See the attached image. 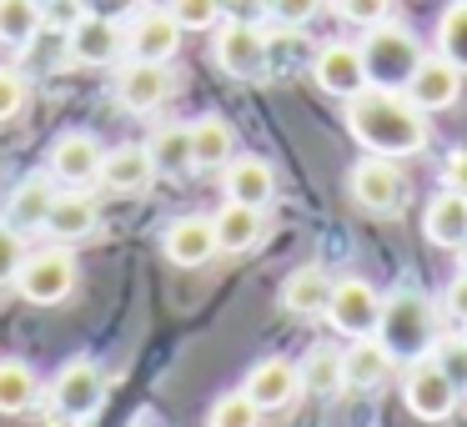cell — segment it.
Here are the masks:
<instances>
[{
  "mask_svg": "<svg viewBox=\"0 0 467 427\" xmlns=\"http://www.w3.org/2000/svg\"><path fill=\"white\" fill-rule=\"evenodd\" d=\"M51 402H56V412L71 417V422L96 417L101 402H106V372L91 362V357H71L51 382Z\"/></svg>",
  "mask_w": 467,
  "mask_h": 427,
  "instance_id": "cell-8",
  "label": "cell"
},
{
  "mask_svg": "<svg viewBox=\"0 0 467 427\" xmlns=\"http://www.w3.org/2000/svg\"><path fill=\"white\" fill-rule=\"evenodd\" d=\"M296 372H302V392H312V397H332V392H342V387H347L342 352H337V347H312Z\"/></svg>",
  "mask_w": 467,
  "mask_h": 427,
  "instance_id": "cell-29",
  "label": "cell"
},
{
  "mask_svg": "<svg viewBox=\"0 0 467 427\" xmlns=\"http://www.w3.org/2000/svg\"><path fill=\"white\" fill-rule=\"evenodd\" d=\"M312 81L322 86L327 96H337V101H352L357 91H367L362 46H347V41L322 46V51H317V61H312Z\"/></svg>",
  "mask_w": 467,
  "mask_h": 427,
  "instance_id": "cell-11",
  "label": "cell"
},
{
  "mask_svg": "<svg viewBox=\"0 0 467 427\" xmlns=\"http://www.w3.org/2000/svg\"><path fill=\"white\" fill-rule=\"evenodd\" d=\"M402 91H407V101L422 106V111H447V106L457 101V91H462V71H457L442 51L422 56V66L412 71V81H407Z\"/></svg>",
  "mask_w": 467,
  "mask_h": 427,
  "instance_id": "cell-15",
  "label": "cell"
},
{
  "mask_svg": "<svg viewBox=\"0 0 467 427\" xmlns=\"http://www.w3.org/2000/svg\"><path fill=\"white\" fill-rule=\"evenodd\" d=\"M41 26H46L41 0H0V41L5 46H26Z\"/></svg>",
  "mask_w": 467,
  "mask_h": 427,
  "instance_id": "cell-30",
  "label": "cell"
},
{
  "mask_svg": "<svg viewBox=\"0 0 467 427\" xmlns=\"http://www.w3.org/2000/svg\"><path fill=\"white\" fill-rule=\"evenodd\" d=\"M21 106H26V76L11 71V66H0V121L21 116Z\"/></svg>",
  "mask_w": 467,
  "mask_h": 427,
  "instance_id": "cell-37",
  "label": "cell"
},
{
  "mask_svg": "<svg viewBox=\"0 0 467 427\" xmlns=\"http://www.w3.org/2000/svg\"><path fill=\"white\" fill-rule=\"evenodd\" d=\"M222 16L226 21H262L266 0H222Z\"/></svg>",
  "mask_w": 467,
  "mask_h": 427,
  "instance_id": "cell-41",
  "label": "cell"
},
{
  "mask_svg": "<svg viewBox=\"0 0 467 427\" xmlns=\"http://www.w3.org/2000/svg\"><path fill=\"white\" fill-rule=\"evenodd\" d=\"M161 252L176 266H206L216 256V226L212 216H176L161 236Z\"/></svg>",
  "mask_w": 467,
  "mask_h": 427,
  "instance_id": "cell-17",
  "label": "cell"
},
{
  "mask_svg": "<svg viewBox=\"0 0 467 427\" xmlns=\"http://www.w3.org/2000/svg\"><path fill=\"white\" fill-rule=\"evenodd\" d=\"M402 402H407V412L422 417V422H447V417L457 412V387L432 357H417V362H407Z\"/></svg>",
  "mask_w": 467,
  "mask_h": 427,
  "instance_id": "cell-7",
  "label": "cell"
},
{
  "mask_svg": "<svg viewBox=\"0 0 467 427\" xmlns=\"http://www.w3.org/2000/svg\"><path fill=\"white\" fill-rule=\"evenodd\" d=\"M182 51V21L171 11H136L126 31V56L131 61H171Z\"/></svg>",
  "mask_w": 467,
  "mask_h": 427,
  "instance_id": "cell-14",
  "label": "cell"
},
{
  "mask_svg": "<svg viewBox=\"0 0 467 427\" xmlns=\"http://www.w3.org/2000/svg\"><path fill=\"white\" fill-rule=\"evenodd\" d=\"M81 11L106 16V21H131V16L141 11V0H81Z\"/></svg>",
  "mask_w": 467,
  "mask_h": 427,
  "instance_id": "cell-39",
  "label": "cell"
},
{
  "mask_svg": "<svg viewBox=\"0 0 467 427\" xmlns=\"http://www.w3.org/2000/svg\"><path fill=\"white\" fill-rule=\"evenodd\" d=\"M437 51L467 76V0H452L442 11V21H437Z\"/></svg>",
  "mask_w": 467,
  "mask_h": 427,
  "instance_id": "cell-31",
  "label": "cell"
},
{
  "mask_svg": "<svg viewBox=\"0 0 467 427\" xmlns=\"http://www.w3.org/2000/svg\"><path fill=\"white\" fill-rule=\"evenodd\" d=\"M16 292L31 307H56L76 292V256L66 246H41V252L26 256L21 276H16Z\"/></svg>",
  "mask_w": 467,
  "mask_h": 427,
  "instance_id": "cell-4",
  "label": "cell"
},
{
  "mask_svg": "<svg viewBox=\"0 0 467 427\" xmlns=\"http://www.w3.org/2000/svg\"><path fill=\"white\" fill-rule=\"evenodd\" d=\"M26 256H31V246H26V232L11 222H0V286H16V276H21Z\"/></svg>",
  "mask_w": 467,
  "mask_h": 427,
  "instance_id": "cell-33",
  "label": "cell"
},
{
  "mask_svg": "<svg viewBox=\"0 0 467 427\" xmlns=\"http://www.w3.org/2000/svg\"><path fill=\"white\" fill-rule=\"evenodd\" d=\"M146 151H151V161H156L161 176L196 172V161H192V126H161V131L146 141Z\"/></svg>",
  "mask_w": 467,
  "mask_h": 427,
  "instance_id": "cell-28",
  "label": "cell"
},
{
  "mask_svg": "<svg viewBox=\"0 0 467 427\" xmlns=\"http://www.w3.org/2000/svg\"><path fill=\"white\" fill-rule=\"evenodd\" d=\"M136 427H156V422H136Z\"/></svg>",
  "mask_w": 467,
  "mask_h": 427,
  "instance_id": "cell-45",
  "label": "cell"
},
{
  "mask_svg": "<svg viewBox=\"0 0 467 427\" xmlns=\"http://www.w3.org/2000/svg\"><path fill=\"white\" fill-rule=\"evenodd\" d=\"M317 11H322V0H266V16L282 26H306Z\"/></svg>",
  "mask_w": 467,
  "mask_h": 427,
  "instance_id": "cell-38",
  "label": "cell"
},
{
  "mask_svg": "<svg viewBox=\"0 0 467 427\" xmlns=\"http://www.w3.org/2000/svg\"><path fill=\"white\" fill-rule=\"evenodd\" d=\"M432 362L452 377L457 392H467V337H447V342L432 347Z\"/></svg>",
  "mask_w": 467,
  "mask_h": 427,
  "instance_id": "cell-35",
  "label": "cell"
},
{
  "mask_svg": "<svg viewBox=\"0 0 467 427\" xmlns=\"http://www.w3.org/2000/svg\"><path fill=\"white\" fill-rule=\"evenodd\" d=\"M56 196H61L56 176H26L11 192V202H5V222L21 226V232H46V216H51Z\"/></svg>",
  "mask_w": 467,
  "mask_h": 427,
  "instance_id": "cell-22",
  "label": "cell"
},
{
  "mask_svg": "<svg viewBox=\"0 0 467 427\" xmlns=\"http://www.w3.org/2000/svg\"><path fill=\"white\" fill-rule=\"evenodd\" d=\"M212 61L226 76H236V81H256L272 66V41H266V31L256 21H226L212 41Z\"/></svg>",
  "mask_w": 467,
  "mask_h": 427,
  "instance_id": "cell-5",
  "label": "cell"
},
{
  "mask_svg": "<svg viewBox=\"0 0 467 427\" xmlns=\"http://www.w3.org/2000/svg\"><path fill=\"white\" fill-rule=\"evenodd\" d=\"M36 397H41V382H36L31 362H21V357H0V412L5 417L31 412Z\"/></svg>",
  "mask_w": 467,
  "mask_h": 427,
  "instance_id": "cell-27",
  "label": "cell"
},
{
  "mask_svg": "<svg viewBox=\"0 0 467 427\" xmlns=\"http://www.w3.org/2000/svg\"><path fill=\"white\" fill-rule=\"evenodd\" d=\"M327 322L347 337H372L382 327V297L367 276H342L332 286V302H327Z\"/></svg>",
  "mask_w": 467,
  "mask_h": 427,
  "instance_id": "cell-9",
  "label": "cell"
},
{
  "mask_svg": "<svg viewBox=\"0 0 467 427\" xmlns=\"http://www.w3.org/2000/svg\"><path fill=\"white\" fill-rule=\"evenodd\" d=\"M171 16L182 21V31H212L222 21V0H171Z\"/></svg>",
  "mask_w": 467,
  "mask_h": 427,
  "instance_id": "cell-34",
  "label": "cell"
},
{
  "mask_svg": "<svg viewBox=\"0 0 467 427\" xmlns=\"http://www.w3.org/2000/svg\"><path fill=\"white\" fill-rule=\"evenodd\" d=\"M347 131L357 146H367L372 156H417L432 131H427V111L407 101V91H382L367 86L347 101Z\"/></svg>",
  "mask_w": 467,
  "mask_h": 427,
  "instance_id": "cell-1",
  "label": "cell"
},
{
  "mask_svg": "<svg viewBox=\"0 0 467 427\" xmlns=\"http://www.w3.org/2000/svg\"><path fill=\"white\" fill-rule=\"evenodd\" d=\"M392 362L397 357L382 347V337H352V347L342 352V377H347V387H357V392H372V387L387 382Z\"/></svg>",
  "mask_w": 467,
  "mask_h": 427,
  "instance_id": "cell-21",
  "label": "cell"
},
{
  "mask_svg": "<svg viewBox=\"0 0 467 427\" xmlns=\"http://www.w3.org/2000/svg\"><path fill=\"white\" fill-rule=\"evenodd\" d=\"M156 176H161V172H156V161H151L146 146H116V151H106V161H101V186H106V192H116V196L146 192Z\"/></svg>",
  "mask_w": 467,
  "mask_h": 427,
  "instance_id": "cell-18",
  "label": "cell"
},
{
  "mask_svg": "<svg viewBox=\"0 0 467 427\" xmlns=\"http://www.w3.org/2000/svg\"><path fill=\"white\" fill-rule=\"evenodd\" d=\"M347 186H352V202L362 206V212H372V216H392V212H402V202H407V176L397 172L392 156L367 151L362 161L352 166Z\"/></svg>",
  "mask_w": 467,
  "mask_h": 427,
  "instance_id": "cell-6",
  "label": "cell"
},
{
  "mask_svg": "<svg viewBox=\"0 0 467 427\" xmlns=\"http://www.w3.org/2000/svg\"><path fill=\"white\" fill-rule=\"evenodd\" d=\"M382 347L402 362H417V357H432L437 347V307L427 302L422 292H392L382 302Z\"/></svg>",
  "mask_w": 467,
  "mask_h": 427,
  "instance_id": "cell-2",
  "label": "cell"
},
{
  "mask_svg": "<svg viewBox=\"0 0 467 427\" xmlns=\"http://www.w3.org/2000/svg\"><path fill=\"white\" fill-rule=\"evenodd\" d=\"M96 226H101V212H96V202L86 192H61L56 206H51V216H46V232H51L61 246L96 236Z\"/></svg>",
  "mask_w": 467,
  "mask_h": 427,
  "instance_id": "cell-23",
  "label": "cell"
},
{
  "mask_svg": "<svg viewBox=\"0 0 467 427\" xmlns=\"http://www.w3.org/2000/svg\"><path fill=\"white\" fill-rule=\"evenodd\" d=\"M101 161H106L101 141L86 131H71L51 146V176L61 186H71V192H86L91 182H101Z\"/></svg>",
  "mask_w": 467,
  "mask_h": 427,
  "instance_id": "cell-13",
  "label": "cell"
},
{
  "mask_svg": "<svg viewBox=\"0 0 467 427\" xmlns=\"http://www.w3.org/2000/svg\"><path fill=\"white\" fill-rule=\"evenodd\" d=\"M46 5H56V0H41V11H46Z\"/></svg>",
  "mask_w": 467,
  "mask_h": 427,
  "instance_id": "cell-44",
  "label": "cell"
},
{
  "mask_svg": "<svg viewBox=\"0 0 467 427\" xmlns=\"http://www.w3.org/2000/svg\"><path fill=\"white\" fill-rule=\"evenodd\" d=\"M212 226H216V252H232V256L252 252L266 232L262 212H256V206H242V202H226L222 212L212 216Z\"/></svg>",
  "mask_w": 467,
  "mask_h": 427,
  "instance_id": "cell-26",
  "label": "cell"
},
{
  "mask_svg": "<svg viewBox=\"0 0 467 427\" xmlns=\"http://www.w3.org/2000/svg\"><path fill=\"white\" fill-rule=\"evenodd\" d=\"M457 252H462V272H467V242H462V246H457Z\"/></svg>",
  "mask_w": 467,
  "mask_h": 427,
  "instance_id": "cell-43",
  "label": "cell"
},
{
  "mask_svg": "<svg viewBox=\"0 0 467 427\" xmlns=\"http://www.w3.org/2000/svg\"><path fill=\"white\" fill-rule=\"evenodd\" d=\"M447 182H452L457 192H467V151H452V156H447Z\"/></svg>",
  "mask_w": 467,
  "mask_h": 427,
  "instance_id": "cell-42",
  "label": "cell"
},
{
  "mask_svg": "<svg viewBox=\"0 0 467 427\" xmlns=\"http://www.w3.org/2000/svg\"><path fill=\"white\" fill-rule=\"evenodd\" d=\"M126 51L121 21H106V16L81 11V21L66 31V61L71 66H111Z\"/></svg>",
  "mask_w": 467,
  "mask_h": 427,
  "instance_id": "cell-10",
  "label": "cell"
},
{
  "mask_svg": "<svg viewBox=\"0 0 467 427\" xmlns=\"http://www.w3.org/2000/svg\"><path fill=\"white\" fill-rule=\"evenodd\" d=\"M337 16L352 26H382L392 16V0H337Z\"/></svg>",
  "mask_w": 467,
  "mask_h": 427,
  "instance_id": "cell-36",
  "label": "cell"
},
{
  "mask_svg": "<svg viewBox=\"0 0 467 427\" xmlns=\"http://www.w3.org/2000/svg\"><path fill=\"white\" fill-rule=\"evenodd\" d=\"M442 302H447V312L457 317V322L467 327V272H457L452 282H447V292H442Z\"/></svg>",
  "mask_w": 467,
  "mask_h": 427,
  "instance_id": "cell-40",
  "label": "cell"
},
{
  "mask_svg": "<svg viewBox=\"0 0 467 427\" xmlns=\"http://www.w3.org/2000/svg\"><path fill=\"white\" fill-rule=\"evenodd\" d=\"M422 232H427V242H432V246H447V252H457V246L467 242V192H457V186L437 192L432 202H427Z\"/></svg>",
  "mask_w": 467,
  "mask_h": 427,
  "instance_id": "cell-20",
  "label": "cell"
},
{
  "mask_svg": "<svg viewBox=\"0 0 467 427\" xmlns=\"http://www.w3.org/2000/svg\"><path fill=\"white\" fill-rule=\"evenodd\" d=\"M242 392L252 397L262 412H276V407H286L302 392V372H296V362H286V357H262V362L246 372Z\"/></svg>",
  "mask_w": 467,
  "mask_h": 427,
  "instance_id": "cell-16",
  "label": "cell"
},
{
  "mask_svg": "<svg viewBox=\"0 0 467 427\" xmlns=\"http://www.w3.org/2000/svg\"><path fill=\"white\" fill-rule=\"evenodd\" d=\"M332 276L322 266H296L282 282V307L292 317H327V302H332Z\"/></svg>",
  "mask_w": 467,
  "mask_h": 427,
  "instance_id": "cell-25",
  "label": "cell"
},
{
  "mask_svg": "<svg viewBox=\"0 0 467 427\" xmlns=\"http://www.w3.org/2000/svg\"><path fill=\"white\" fill-rule=\"evenodd\" d=\"M422 46H417L412 31L402 26H367L362 41V61H367V86H382V91H402L412 81V71L422 66Z\"/></svg>",
  "mask_w": 467,
  "mask_h": 427,
  "instance_id": "cell-3",
  "label": "cell"
},
{
  "mask_svg": "<svg viewBox=\"0 0 467 427\" xmlns=\"http://www.w3.org/2000/svg\"><path fill=\"white\" fill-rule=\"evenodd\" d=\"M171 91H176V81H171V71H166V61H131V66H121V76H116V101H121L126 111H136V116L166 106Z\"/></svg>",
  "mask_w": 467,
  "mask_h": 427,
  "instance_id": "cell-12",
  "label": "cell"
},
{
  "mask_svg": "<svg viewBox=\"0 0 467 427\" xmlns=\"http://www.w3.org/2000/svg\"><path fill=\"white\" fill-rule=\"evenodd\" d=\"M222 182H226V202L256 206V212H266L272 196H276V176H272V166H266L262 156H232Z\"/></svg>",
  "mask_w": 467,
  "mask_h": 427,
  "instance_id": "cell-19",
  "label": "cell"
},
{
  "mask_svg": "<svg viewBox=\"0 0 467 427\" xmlns=\"http://www.w3.org/2000/svg\"><path fill=\"white\" fill-rule=\"evenodd\" d=\"M236 156V131L226 116H202L192 121V161L196 172H226V161Z\"/></svg>",
  "mask_w": 467,
  "mask_h": 427,
  "instance_id": "cell-24",
  "label": "cell"
},
{
  "mask_svg": "<svg viewBox=\"0 0 467 427\" xmlns=\"http://www.w3.org/2000/svg\"><path fill=\"white\" fill-rule=\"evenodd\" d=\"M206 427H262V407L246 392H222L206 412Z\"/></svg>",
  "mask_w": 467,
  "mask_h": 427,
  "instance_id": "cell-32",
  "label": "cell"
}]
</instances>
